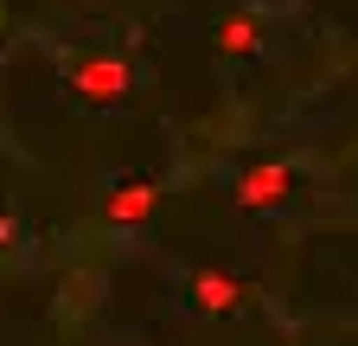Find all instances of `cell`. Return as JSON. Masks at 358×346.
Masks as SVG:
<instances>
[{"label":"cell","instance_id":"cell-1","mask_svg":"<svg viewBox=\"0 0 358 346\" xmlns=\"http://www.w3.org/2000/svg\"><path fill=\"white\" fill-rule=\"evenodd\" d=\"M64 83H71L77 103L115 109V103H128V90H134V71H128V58H115V52H77V58H64Z\"/></svg>","mask_w":358,"mask_h":346},{"label":"cell","instance_id":"cell-2","mask_svg":"<svg viewBox=\"0 0 358 346\" xmlns=\"http://www.w3.org/2000/svg\"><path fill=\"white\" fill-rule=\"evenodd\" d=\"M288 186H294V173L282 160H262V167H250L243 180H237V205L243 212H275L288 199Z\"/></svg>","mask_w":358,"mask_h":346},{"label":"cell","instance_id":"cell-3","mask_svg":"<svg viewBox=\"0 0 358 346\" xmlns=\"http://www.w3.org/2000/svg\"><path fill=\"white\" fill-rule=\"evenodd\" d=\"M154 205H160V186H154V180H122V186H115V193L103 199L109 225H122V231H134V225H141Z\"/></svg>","mask_w":358,"mask_h":346},{"label":"cell","instance_id":"cell-4","mask_svg":"<svg viewBox=\"0 0 358 346\" xmlns=\"http://www.w3.org/2000/svg\"><path fill=\"white\" fill-rule=\"evenodd\" d=\"M186 289H192V301H199L205 314H237V308H243V295H250L237 276H224V270H192Z\"/></svg>","mask_w":358,"mask_h":346},{"label":"cell","instance_id":"cell-5","mask_svg":"<svg viewBox=\"0 0 358 346\" xmlns=\"http://www.w3.org/2000/svg\"><path fill=\"white\" fill-rule=\"evenodd\" d=\"M211 46H217L224 58H250V52H262V20H256V13L217 20V26H211Z\"/></svg>","mask_w":358,"mask_h":346}]
</instances>
